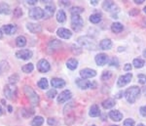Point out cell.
I'll use <instances>...</instances> for the list:
<instances>
[{"instance_id": "74e56055", "label": "cell", "mask_w": 146, "mask_h": 126, "mask_svg": "<svg viewBox=\"0 0 146 126\" xmlns=\"http://www.w3.org/2000/svg\"><path fill=\"white\" fill-rule=\"evenodd\" d=\"M19 80V75L18 74H13L11 75L10 77H9V81H10V84H15V83H17Z\"/></svg>"}, {"instance_id": "6da1fadb", "label": "cell", "mask_w": 146, "mask_h": 126, "mask_svg": "<svg viewBox=\"0 0 146 126\" xmlns=\"http://www.w3.org/2000/svg\"><path fill=\"white\" fill-rule=\"evenodd\" d=\"M77 41L83 48H86L88 50H96L98 46L96 40L90 36H81L79 37Z\"/></svg>"}, {"instance_id": "94428289", "label": "cell", "mask_w": 146, "mask_h": 126, "mask_svg": "<svg viewBox=\"0 0 146 126\" xmlns=\"http://www.w3.org/2000/svg\"><path fill=\"white\" fill-rule=\"evenodd\" d=\"M144 12H145V13H146V6L144 7Z\"/></svg>"}, {"instance_id": "1f68e13d", "label": "cell", "mask_w": 146, "mask_h": 126, "mask_svg": "<svg viewBox=\"0 0 146 126\" xmlns=\"http://www.w3.org/2000/svg\"><path fill=\"white\" fill-rule=\"evenodd\" d=\"M133 65L135 66V68H141L145 65V63H144V60L138 58V59H135V60H133Z\"/></svg>"}, {"instance_id": "c3c4849f", "label": "cell", "mask_w": 146, "mask_h": 126, "mask_svg": "<svg viewBox=\"0 0 146 126\" xmlns=\"http://www.w3.org/2000/svg\"><path fill=\"white\" fill-rule=\"evenodd\" d=\"M135 14H139V10H137V9H133V12H129V15L131 16H133V15H135Z\"/></svg>"}, {"instance_id": "681fc988", "label": "cell", "mask_w": 146, "mask_h": 126, "mask_svg": "<svg viewBox=\"0 0 146 126\" xmlns=\"http://www.w3.org/2000/svg\"><path fill=\"white\" fill-rule=\"evenodd\" d=\"M121 95H124V92H123V91H122V92H120V93L117 94V95H116V98H117V99L122 98V96H121Z\"/></svg>"}, {"instance_id": "277c9868", "label": "cell", "mask_w": 146, "mask_h": 126, "mask_svg": "<svg viewBox=\"0 0 146 126\" xmlns=\"http://www.w3.org/2000/svg\"><path fill=\"white\" fill-rule=\"evenodd\" d=\"M4 95L7 99L11 100V101H14V100L17 99L18 96V89L17 87L15 86V84H8L4 87Z\"/></svg>"}, {"instance_id": "5bb4252c", "label": "cell", "mask_w": 146, "mask_h": 126, "mask_svg": "<svg viewBox=\"0 0 146 126\" xmlns=\"http://www.w3.org/2000/svg\"><path fill=\"white\" fill-rule=\"evenodd\" d=\"M102 7L104 10L110 12V13H114L115 11H118L117 10L118 7H117V5L115 3H113L112 1H104L102 4Z\"/></svg>"}, {"instance_id": "d4e9b609", "label": "cell", "mask_w": 146, "mask_h": 126, "mask_svg": "<svg viewBox=\"0 0 146 126\" xmlns=\"http://www.w3.org/2000/svg\"><path fill=\"white\" fill-rule=\"evenodd\" d=\"M66 66L71 70H76V68L78 66V61L75 60V59H69V60L66 62Z\"/></svg>"}, {"instance_id": "484cf974", "label": "cell", "mask_w": 146, "mask_h": 126, "mask_svg": "<svg viewBox=\"0 0 146 126\" xmlns=\"http://www.w3.org/2000/svg\"><path fill=\"white\" fill-rule=\"evenodd\" d=\"M115 106V101L113 99H107L105 101L102 102V107L105 109V110H108V109H111Z\"/></svg>"}, {"instance_id": "6f0895ef", "label": "cell", "mask_w": 146, "mask_h": 126, "mask_svg": "<svg viewBox=\"0 0 146 126\" xmlns=\"http://www.w3.org/2000/svg\"><path fill=\"white\" fill-rule=\"evenodd\" d=\"M8 110H9V111H10V113H12V107L11 106L8 107Z\"/></svg>"}, {"instance_id": "44dd1931", "label": "cell", "mask_w": 146, "mask_h": 126, "mask_svg": "<svg viewBox=\"0 0 146 126\" xmlns=\"http://www.w3.org/2000/svg\"><path fill=\"white\" fill-rule=\"evenodd\" d=\"M100 47L102 50H109L112 47V41L110 39H103L100 41Z\"/></svg>"}, {"instance_id": "8fae6325", "label": "cell", "mask_w": 146, "mask_h": 126, "mask_svg": "<svg viewBox=\"0 0 146 126\" xmlns=\"http://www.w3.org/2000/svg\"><path fill=\"white\" fill-rule=\"evenodd\" d=\"M71 97H72L71 92H70L69 90H64V91H62V93L58 95V103H60V104L65 103V102H67L68 100L71 99Z\"/></svg>"}, {"instance_id": "816d5d0a", "label": "cell", "mask_w": 146, "mask_h": 126, "mask_svg": "<svg viewBox=\"0 0 146 126\" xmlns=\"http://www.w3.org/2000/svg\"><path fill=\"white\" fill-rule=\"evenodd\" d=\"M135 2L136 4H141V3H143L144 1H143V0H135Z\"/></svg>"}, {"instance_id": "d6986e66", "label": "cell", "mask_w": 146, "mask_h": 126, "mask_svg": "<svg viewBox=\"0 0 146 126\" xmlns=\"http://www.w3.org/2000/svg\"><path fill=\"white\" fill-rule=\"evenodd\" d=\"M109 117L114 121H121L123 118V115L119 111H111L109 113Z\"/></svg>"}, {"instance_id": "ac0fdd59", "label": "cell", "mask_w": 146, "mask_h": 126, "mask_svg": "<svg viewBox=\"0 0 146 126\" xmlns=\"http://www.w3.org/2000/svg\"><path fill=\"white\" fill-rule=\"evenodd\" d=\"M51 84L54 88H62L65 86V81L60 78H53L51 80Z\"/></svg>"}, {"instance_id": "ffe728a7", "label": "cell", "mask_w": 146, "mask_h": 126, "mask_svg": "<svg viewBox=\"0 0 146 126\" xmlns=\"http://www.w3.org/2000/svg\"><path fill=\"white\" fill-rule=\"evenodd\" d=\"M55 13V7L53 5H47L45 7V10H44V18L49 19Z\"/></svg>"}, {"instance_id": "f35d334b", "label": "cell", "mask_w": 146, "mask_h": 126, "mask_svg": "<svg viewBox=\"0 0 146 126\" xmlns=\"http://www.w3.org/2000/svg\"><path fill=\"white\" fill-rule=\"evenodd\" d=\"M110 77H111V72H110V71H107V70L103 71L102 75H101V79L107 80V79H109Z\"/></svg>"}, {"instance_id": "9f6ffc18", "label": "cell", "mask_w": 146, "mask_h": 126, "mask_svg": "<svg viewBox=\"0 0 146 126\" xmlns=\"http://www.w3.org/2000/svg\"><path fill=\"white\" fill-rule=\"evenodd\" d=\"M143 94H144L145 96H146V87H145V88H143Z\"/></svg>"}, {"instance_id": "4dcf8cb0", "label": "cell", "mask_w": 146, "mask_h": 126, "mask_svg": "<svg viewBox=\"0 0 146 126\" xmlns=\"http://www.w3.org/2000/svg\"><path fill=\"white\" fill-rule=\"evenodd\" d=\"M34 70V66L33 64H27L22 68V70L25 73H30L32 72V70Z\"/></svg>"}, {"instance_id": "9c48e42d", "label": "cell", "mask_w": 146, "mask_h": 126, "mask_svg": "<svg viewBox=\"0 0 146 126\" xmlns=\"http://www.w3.org/2000/svg\"><path fill=\"white\" fill-rule=\"evenodd\" d=\"M37 68H38V70L42 73L48 72V71L50 70V64H49V62L45 60V59H42V60H40L38 62V64H37Z\"/></svg>"}, {"instance_id": "9a60e30c", "label": "cell", "mask_w": 146, "mask_h": 126, "mask_svg": "<svg viewBox=\"0 0 146 126\" xmlns=\"http://www.w3.org/2000/svg\"><path fill=\"white\" fill-rule=\"evenodd\" d=\"M58 35L60 37V38H63V39H68L71 37L72 33L70 32L69 29H67V28H64V27H60L58 29Z\"/></svg>"}, {"instance_id": "f1b7e54d", "label": "cell", "mask_w": 146, "mask_h": 126, "mask_svg": "<svg viewBox=\"0 0 146 126\" xmlns=\"http://www.w3.org/2000/svg\"><path fill=\"white\" fill-rule=\"evenodd\" d=\"M44 122V118L42 116H36L34 117L31 121V125L32 126H41Z\"/></svg>"}, {"instance_id": "11a10c76", "label": "cell", "mask_w": 146, "mask_h": 126, "mask_svg": "<svg viewBox=\"0 0 146 126\" xmlns=\"http://www.w3.org/2000/svg\"><path fill=\"white\" fill-rule=\"evenodd\" d=\"M2 36H3V33H2V30L0 29V39L2 38Z\"/></svg>"}, {"instance_id": "7c38bea8", "label": "cell", "mask_w": 146, "mask_h": 126, "mask_svg": "<svg viewBox=\"0 0 146 126\" xmlns=\"http://www.w3.org/2000/svg\"><path fill=\"white\" fill-rule=\"evenodd\" d=\"M80 75L83 79H87V78L95 77L96 75V71L92 70V68H84L80 71Z\"/></svg>"}, {"instance_id": "8d00e7d4", "label": "cell", "mask_w": 146, "mask_h": 126, "mask_svg": "<svg viewBox=\"0 0 146 126\" xmlns=\"http://www.w3.org/2000/svg\"><path fill=\"white\" fill-rule=\"evenodd\" d=\"M47 97H48L49 99H54L55 97L56 96V89H51L49 90L48 92H47Z\"/></svg>"}, {"instance_id": "7a4b0ae2", "label": "cell", "mask_w": 146, "mask_h": 126, "mask_svg": "<svg viewBox=\"0 0 146 126\" xmlns=\"http://www.w3.org/2000/svg\"><path fill=\"white\" fill-rule=\"evenodd\" d=\"M140 93V89L139 87L137 86H131L129 87L126 92H125V95H126V99L127 101L129 102V104H133L137 99L138 95Z\"/></svg>"}, {"instance_id": "8992f818", "label": "cell", "mask_w": 146, "mask_h": 126, "mask_svg": "<svg viewBox=\"0 0 146 126\" xmlns=\"http://www.w3.org/2000/svg\"><path fill=\"white\" fill-rule=\"evenodd\" d=\"M76 84L77 86L79 88L83 90L89 89V88H95L96 86V82H91L88 81L86 79H83V78H77L76 79Z\"/></svg>"}, {"instance_id": "30bf717a", "label": "cell", "mask_w": 146, "mask_h": 126, "mask_svg": "<svg viewBox=\"0 0 146 126\" xmlns=\"http://www.w3.org/2000/svg\"><path fill=\"white\" fill-rule=\"evenodd\" d=\"M131 78H133V74L131 73H127L125 75H121L118 79L117 85H118V87H124L125 85H127L128 83L131 82Z\"/></svg>"}, {"instance_id": "e0dca14e", "label": "cell", "mask_w": 146, "mask_h": 126, "mask_svg": "<svg viewBox=\"0 0 146 126\" xmlns=\"http://www.w3.org/2000/svg\"><path fill=\"white\" fill-rule=\"evenodd\" d=\"M27 29L32 33H39V32H41L42 28H41V25H38V23H27Z\"/></svg>"}, {"instance_id": "bcb514c9", "label": "cell", "mask_w": 146, "mask_h": 126, "mask_svg": "<svg viewBox=\"0 0 146 126\" xmlns=\"http://www.w3.org/2000/svg\"><path fill=\"white\" fill-rule=\"evenodd\" d=\"M124 70H126V71H129V70H131V64H126L124 66Z\"/></svg>"}, {"instance_id": "7dc6e473", "label": "cell", "mask_w": 146, "mask_h": 126, "mask_svg": "<svg viewBox=\"0 0 146 126\" xmlns=\"http://www.w3.org/2000/svg\"><path fill=\"white\" fill-rule=\"evenodd\" d=\"M27 3L28 5H34V4L37 3V0H28V1H27Z\"/></svg>"}, {"instance_id": "91938a15", "label": "cell", "mask_w": 146, "mask_h": 126, "mask_svg": "<svg viewBox=\"0 0 146 126\" xmlns=\"http://www.w3.org/2000/svg\"><path fill=\"white\" fill-rule=\"evenodd\" d=\"M137 126H145L144 124H142V123H139V124H138Z\"/></svg>"}, {"instance_id": "b9f144b4", "label": "cell", "mask_w": 146, "mask_h": 126, "mask_svg": "<svg viewBox=\"0 0 146 126\" xmlns=\"http://www.w3.org/2000/svg\"><path fill=\"white\" fill-rule=\"evenodd\" d=\"M138 81H139L141 84H146V75L145 74L138 75Z\"/></svg>"}, {"instance_id": "e575fe53", "label": "cell", "mask_w": 146, "mask_h": 126, "mask_svg": "<svg viewBox=\"0 0 146 126\" xmlns=\"http://www.w3.org/2000/svg\"><path fill=\"white\" fill-rule=\"evenodd\" d=\"M60 45H62V43H60L58 40L54 39V40H51L50 41V43H49V47H50V48H54V49H58Z\"/></svg>"}, {"instance_id": "f907efd6", "label": "cell", "mask_w": 146, "mask_h": 126, "mask_svg": "<svg viewBox=\"0 0 146 126\" xmlns=\"http://www.w3.org/2000/svg\"><path fill=\"white\" fill-rule=\"evenodd\" d=\"M60 2H62V4H63V5H65V6H68L70 4L69 1H60Z\"/></svg>"}, {"instance_id": "f6af8a7d", "label": "cell", "mask_w": 146, "mask_h": 126, "mask_svg": "<svg viewBox=\"0 0 146 126\" xmlns=\"http://www.w3.org/2000/svg\"><path fill=\"white\" fill-rule=\"evenodd\" d=\"M140 113H141V115L142 116H144V117H146V106H143V107H141L140 108Z\"/></svg>"}, {"instance_id": "4fadbf2b", "label": "cell", "mask_w": 146, "mask_h": 126, "mask_svg": "<svg viewBox=\"0 0 146 126\" xmlns=\"http://www.w3.org/2000/svg\"><path fill=\"white\" fill-rule=\"evenodd\" d=\"M108 62V56L104 53H100L96 56V63L98 66H104Z\"/></svg>"}, {"instance_id": "cb8c5ba5", "label": "cell", "mask_w": 146, "mask_h": 126, "mask_svg": "<svg viewBox=\"0 0 146 126\" xmlns=\"http://www.w3.org/2000/svg\"><path fill=\"white\" fill-rule=\"evenodd\" d=\"M123 29H124V27H123V25H122L121 23H112L111 30L114 33H119V32H123Z\"/></svg>"}, {"instance_id": "d6a6232c", "label": "cell", "mask_w": 146, "mask_h": 126, "mask_svg": "<svg viewBox=\"0 0 146 126\" xmlns=\"http://www.w3.org/2000/svg\"><path fill=\"white\" fill-rule=\"evenodd\" d=\"M37 85H38L39 88H41V89H47L49 85L48 80H47L46 78H41L38 81V83H37Z\"/></svg>"}, {"instance_id": "603a6c76", "label": "cell", "mask_w": 146, "mask_h": 126, "mask_svg": "<svg viewBox=\"0 0 146 126\" xmlns=\"http://www.w3.org/2000/svg\"><path fill=\"white\" fill-rule=\"evenodd\" d=\"M89 115H90V116H92V117H96V116L100 115V109H98V105H93V106L91 107Z\"/></svg>"}, {"instance_id": "ab89813d", "label": "cell", "mask_w": 146, "mask_h": 126, "mask_svg": "<svg viewBox=\"0 0 146 126\" xmlns=\"http://www.w3.org/2000/svg\"><path fill=\"white\" fill-rule=\"evenodd\" d=\"M22 16H23V11L21 8H16L15 10H14V17H16V18H21Z\"/></svg>"}, {"instance_id": "2e32d148", "label": "cell", "mask_w": 146, "mask_h": 126, "mask_svg": "<svg viewBox=\"0 0 146 126\" xmlns=\"http://www.w3.org/2000/svg\"><path fill=\"white\" fill-rule=\"evenodd\" d=\"M2 30L8 35H11V34H14L16 32H17V25H3L2 27Z\"/></svg>"}, {"instance_id": "60d3db41", "label": "cell", "mask_w": 146, "mask_h": 126, "mask_svg": "<svg viewBox=\"0 0 146 126\" xmlns=\"http://www.w3.org/2000/svg\"><path fill=\"white\" fill-rule=\"evenodd\" d=\"M124 126H135V121L131 118H128L124 121Z\"/></svg>"}, {"instance_id": "f546056e", "label": "cell", "mask_w": 146, "mask_h": 126, "mask_svg": "<svg viewBox=\"0 0 146 126\" xmlns=\"http://www.w3.org/2000/svg\"><path fill=\"white\" fill-rule=\"evenodd\" d=\"M90 21L93 23H98L101 21V15L100 14H93L90 16Z\"/></svg>"}, {"instance_id": "be15d7a7", "label": "cell", "mask_w": 146, "mask_h": 126, "mask_svg": "<svg viewBox=\"0 0 146 126\" xmlns=\"http://www.w3.org/2000/svg\"><path fill=\"white\" fill-rule=\"evenodd\" d=\"M92 126H96V125H92Z\"/></svg>"}, {"instance_id": "836d02e7", "label": "cell", "mask_w": 146, "mask_h": 126, "mask_svg": "<svg viewBox=\"0 0 146 126\" xmlns=\"http://www.w3.org/2000/svg\"><path fill=\"white\" fill-rule=\"evenodd\" d=\"M83 8H81V7H72L71 10H70V13H71L72 16L74 15H80L81 13H83Z\"/></svg>"}, {"instance_id": "ee69618b", "label": "cell", "mask_w": 146, "mask_h": 126, "mask_svg": "<svg viewBox=\"0 0 146 126\" xmlns=\"http://www.w3.org/2000/svg\"><path fill=\"white\" fill-rule=\"evenodd\" d=\"M48 124L49 125H56V124H58V122H56V120L55 119V118H49V119H48Z\"/></svg>"}, {"instance_id": "4316f807", "label": "cell", "mask_w": 146, "mask_h": 126, "mask_svg": "<svg viewBox=\"0 0 146 126\" xmlns=\"http://www.w3.org/2000/svg\"><path fill=\"white\" fill-rule=\"evenodd\" d=\"M16 44H17L18 47H25V44H27V38H25V36H23V35H20V36H18L17 38H16Z\"/></svg>"}, {"instance_id": "7402d4cb", "label": "cell", "mask_w": 146, "mask_h": 126, "mask_svg": "<svg viewBox=\"0 0 146 126\" xmlns=\"http://www.w3.org/2000/svg\"><path fill=\"white\" fill-rule=\"evenodd\" d=\"M11 13L10 6L8 5L5 2H2L0 3V14H3V15H9Z\"/></svg>"}, {"instance_id": "db71d44e", "label": "cell", "mask_w": 146, "mask_h": 126, "mask_svg": "<svg viewBox=\"0 0 146 126\" xmlns=\"http://www.w3.org/2000/svg\"><path fill=\"white\" fill-rule=\"evenodd\" d=\"M3 115V110H2V108L0 107V115Z\"/></svg>"}, {"instance_id": "680465c9", "label": "cell", "mask_w": 146, "mask_h": 126, "mask_svg": "<svg viewBox=\"0 0 146 126\" xmlns=\"http://www.w3.org/2000/svg\"><path fill=\"white\" fill-rule=\"evenodd\" d=\"M143 56H144L145 58H146V49L144 50V51H143Z\"/></svg>"}, {"instance_id": "f5cc1de1", "label": "cell", "mask_w": 146, "mask_h": 126, "mask_svg": "<svg viewBox=\"0 0 146 126\" xmlns=\"http://www.w3.org/2000/svg\"><path fill=\"white\" fill-rule=\"evenodd\" d=\"M91 4H93V5H98V1H96V0H93V1H91Z\"/></svg>"}, {"instance_id": "7bdbcfd3", "label": "cell", "mask_w": 146, "mask_h": 126, "mask_svg": "<svg viewBox=\"0 0 146 126\" xmlns=\"http://www.w3.org/2000/svg\"><path fill=\"white\" fill-rule=\"evenodd\" d=\"M118 64H119V62H118V59H117V58H112L111 60H110V62H109V65L110 66H118Z\"/></svg>"}, {"instance_id": "ba28073f", "label": "cell", "mask_w": 146, "mask_h": 126, "mask_svg": "<svg viewBox=\"0 0 146 126\" xmlns=\"http://www.w3.org/2000/svg\"><path fill=\"white\" fill-rule=\"evenodd\" d=\"M32 52L28 49H22L19 50L16 53V57L18 59H22V60H29L30 58H32Z\"/></svg>"}, {"instance_id": "83f0119b", "label": "cell", "mask_w": 146, "mask_h": 126, "mask_svg": "<svg viewBox=\"0 0 146 126\" xmlns=\"http://www.w3.org/2000/svg\"><path fill=\"white\" fill-rule=\"evenodd\" d=\"M56 20H58V23H64L65 20H66V15H65L64 11L63 10H60L56 13Z\"/></svg>"}, {"instance_id": "d590c367", "label": "cell", "mask_w": 146, "mask_h": 126, "mask_svg": "<svg viewBox=\"0 0 146 126\" xmlns=\"http://www.w3.org/2000/svg\"><path fill=\"white\" fill-rule=\"evenodd\" d=\"M34 113L33 110H29V109H23L22 111V115L25 116V117H29Z\"/></svg>"}, {"instance_id": "5b68a950", "label": "cell", "mask_w": 146, "mask_h": 126, "mask_svg": "<svg viewBox=\"0 0 146 126\" xmlns=\"http://www.w3.org/2000/svg\"><path fill=\"white\" fill-rule=\"evenodd\" d=\"M83 25H84V21L81 17L78 16V15L72 16L71 27H72L74 32H80V30L82 29V27H83Z\"/></svg>"}, {"instance_id": "6125c7cd", "label": "cell", "mask_w": 146, "mask_h": 126, "mask_svg": "<svg viewBox=\"0 0 146 126\" xmlns=\"http://www.w3.org/2000/svg\"><path fill=\"white\" fill-rule=\"evenodd\" d=\"M113 126H118V125H113Z\"/></svg>"}, {"instance_id": "3957f363", "label": "cell", "mask_w": 146, "mask_h": 126, "mask_svg": "<svg viewBox=\"0 0 146 126\" xmlns=\"http://www.w3.org/2000/svg\"><path fill=\"white\" fill-rule=\"evenodd\" d=\"M23 91H25V95H27V97L28 99H29L30 103H31L32 106H38L39 105V97L38 95H37L36 92L34 91L33 89H32L30 86H25L23 88Z\"/></svg>"}, {"instance_id": "52a82bcc", "label": "cell", "mask_w": 146, "mask_h": 126, "mask_svg": "<svg viewBox=\"0 0 146 126\" xmlns=\"http://www.w3.org/2000/svg\"><path fill=\"white\" fill-rule=\"evenodd\" d=\"M28 16L33 20H40L44 17V10H42L39 7H34V8L30 9L28 12Z\"/></svg>"}]
</instances>
